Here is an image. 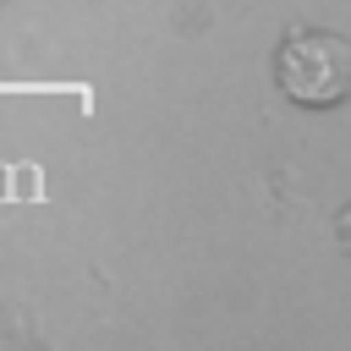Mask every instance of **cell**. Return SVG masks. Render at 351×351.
Wrapping results in <instances>:
<instances>
[{
	"mask_svg": "<svg viewBox=\"0 0 351 351\" xmlns=\"http://www.w3.org/2000/svg\"><path fill=\"white\" fill-rule=\"evenodd\" d=\"M274 71H280V88L291 104L329 110L351 88V44L324 27H296V33H285Z\"/></svg>",
	"mask_w": 351,
	"mask_h": 351,
	"instance_id": "1",
	"label": "cell"
}]
</instances>
